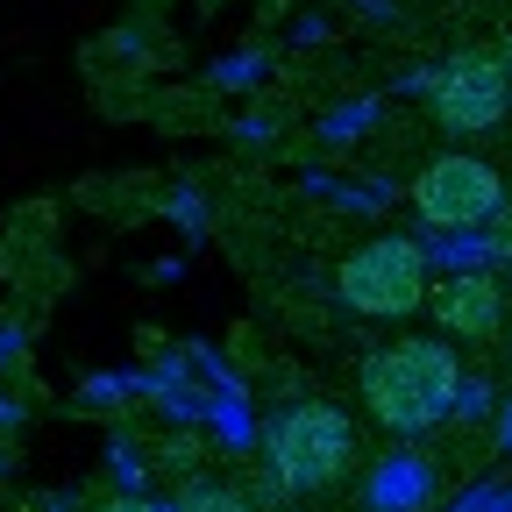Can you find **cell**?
I'll list each match as a JSON object with an SVG mask.
<instances>
[{"label": "cell", "mask_w": 512, "mask_h": 512, "mask_svg": "<svg viewBox=\"0 0 512 512\" xmlns=\"http://www.w3.org/2000/svg\"><path fill=\"white\" fill-rule=\"evenodd\" d=\"M93 512H171V505H157V498H107V505H93Z\"/></svg>", "instance_id": "30bf717a"}, {"label": "cell", "mask_w": 512, "mask_h": 512, "mask_svg": "<svg viewBox=\"0 0 512 512\" xmlns=\"http://www.w3.org/2000/svg\"><path fill=\"white\" fill-rule=\"evenodd\" d=\"M427 107L448 136H491V128L512 121V72L491 50H456L427 79Z\"/></svg>", "instance_id": "5b68a950"}, {"label": "cell", "mask_w": 512, "mask_h": 512, "mask_svg": "<svg viewBox=\"0 0 512 512\" xmlns=\"http://www.w3.org/2000/svg\"><path fill=\"white\" fill-rule=\"evenodd\" d=\"M498 64H505V72H512V50H505V57H498Z\"/></svg>", "instance_id": "7c38bea8"}, {"label": "cell", "mask_w": 512, "mask_h": 512, "mask_svg": "<svg viewBox=\"0 0 512 512\" xmlns=\"http://www.w3.org/2000/svg\"><path fill=\"white\" fill-rule=\"evenodd\" d=\"M335 292L349 313L363 320H406L427 306V249L413 235H377V242H356L335 271Z\"/></svg>", "instance_id": "3957f363"}, {"label": "cell", "mask_w": 512, "mask_h": 512, "mask_svg": "<svg viewBox=\"0 0 512 512\" xmlns=\"http://www.w3.org/2000/svg\"><path fill=\"white\" fill-rule=\"evenodd\" d=\"M441 505V463L420 448H392L363 470V512H434Z\"/></svg>", "instance_id": "52a82bcc"}, {"label": "cell", "mask_w": 512, "mask_h": 512, "mask_svg": "<svg viewBox=\"0 0 512 512\" xmlns=\"http://www.w3.org/2000/svg\"><path fill=\"white\" fill-rule=\"evenodd\" d=\"M171 512H249V498L235 491V484H214V477H192L185 491H178V505Z\"/></svg>", "instance_id": "ba28073f"}, {"label": "cell", "mask_w": 512, "mask_h": 512, "mask_svg": "<svg viewBox=\"0 0 512 512\" xmlns=\"http://www.w3.org/2000/svg\"><path fill=\"white\" fill-rule=\"evenodd\" d=\"M505 200V178L470 157V150H448V157H427L413 171V214L434 228V235H477Z\"/></svg>", "instance_id": "277c9868"}, {"label": "cell", "mask_w": 512, "mask_h": 512, "mask_svg": "<svg viewBox=\"0 0 512 512\" xmlns=\"http://www.w3.org/2000/svg\"><path fill=\"white\" fill-rule=\"evenodd\" d=\"M484 264H512V192L498 200V214L484 221Z\"/></svg>", "instance_id": "9c48e42d"}, {"label": "cell", "mask_w": 512, "mask_h": 512, "mask_svg": "<svg viewBox=\"0 0 512 512\" xmlns=\"http://www.w3.org/2000/svg\"><path fill=\"white\" fill-rule=\"evenodd\" d=\"M498 441L512 448V399H505V413H498Z\"/></svg>", "instance_id": "8fae6325"}, {"label": "cell", "mask_w": 512, "mask_h": 512, "mask_svg": "<svg viewBox=\"0 0 512 512\" xmlns=\"http://www.w3.org/2000/svg\"><path fill=\"white\" fill-rule=\"evenodd\" d=\"M427 313H434V335L448 342H491L505 328V285L491 271H456L427 285Z\"/></svg>", "instance_id": "8992f818"}, {"label": "cell", "mask_w": 512, "mask_h": 512, "mask_svg": "<svg viewBox=\"0 0 512 512\" xmlns=\"http://www.w3.org/2000/svg\"><path fill=\"white\" fill-rule=\"evenodd\" d=\"M264 463L285 498H320L356 470V420L328 399H299L264 427Z\"/></svg>", "instance_id": "7a4b0ae2"}, {"label": "cell", "mask_w": 512, "mask_h": 512, "mask_svg": "<svg viewBox=\"0 0 512 512\" xmlns=\"http://www.w3.org/2000/svg\"><path fill=\"white\" fill-rule=\"evenodd\" d=\"M363 413L384 434H427L463 406V356L448 335H399L356 370Z\"/></svg>", "instance_id": "6da1fadb"}]
</instances>
